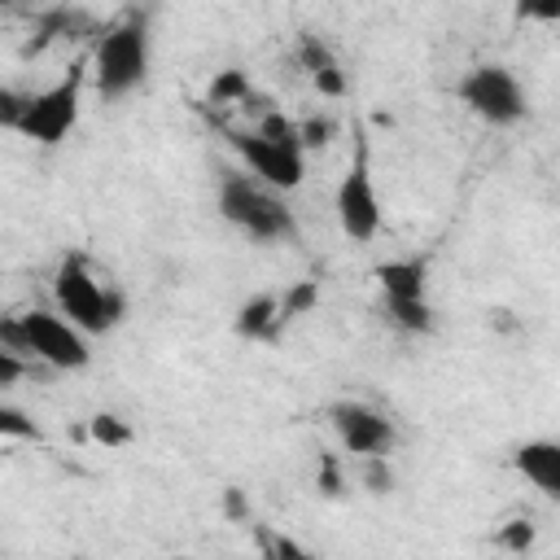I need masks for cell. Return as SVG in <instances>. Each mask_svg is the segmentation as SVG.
Instances as JSON below:
<instances>
[{"instance_id":"1","label":"cell","mask_w":560,"mask_h":560,"mask_svg":"<svg viewBox=\"0 0 560 560\" xmlns=\"http://www.w3.org/2000/svg\"><path fill=\"white\" fill-rule=\"evenodd\" d=\"M214 206L223 214V223H232L241 236L258 241V245H276V241H298V214L289 210L284 192L262 184L254 171L245 166H219V192Z\"/></svg>"},{"instance_id":"2","label":"cell","mask_w":560,"mask_h":560,"mask_svg":"<svg viewBox=\"0 0 560 560\" xmlns=\"http://www.w3.org/2000/svg\"><path fill=\"white\" fill-rule=\"evenodd\" d=\"M0 346L35 359L48 372H83L92 363L88 332L74 319H66L61 311H44V306H31L22 315H4L0 319Z\"/></svg>"},{"instance_id":"3","label":"cell","mask_w":560,"mask_h":560,"mask_svg":"<svg viewBox=\"0 0 560 560\" xmlns=\"http://www.w3.org/2000/svg\"><path fill=\"white\" fill-rule=\"evenodd\" d=\"M92 92L114 105L122 96H131L136 88H144L149 79V66H153V31H149V18L144 13H131L114 26H105L96 35V48H92Z\"/></svg>"},{"instance_id":"4","label":"cell","mask_w":560,"mask_h":560,"mask_svg":"<svg viewBox=\"0 0 560 560\" xmlns=\"http://www.w3.org/2000/svg\"><path fill=\"white\" fill-rule=\"evenodd\" d=\"M52 302L66 319H74L88 337H105L122 324L127 298L118 284H101L83 254H66L52 271Z\"/></svg>"},{"instance_id":"5","label":"cell","mask_w":560,"mask_h":560,"mask_svg":"<svg viewBox=\"0 0 560 560\" xmlns=\"http://www.w3.org/2000/svg\"><path fill=\"white\" fill-rule=\"evenodd\" d=\"M88 70H92V61H74L57 83H48L39 92H26L13 131L22 140H31V144L57 149L74 131V122H79V96H83Z\"/></svg>"},{"instance_id":"6","label":"cell","mask_w":560,"mask_h":560,"mask_svg":"<svg viewBox=\"0 0 560 560\" xmlns=\"http://www.w3.org/2000/svg\"><path fill=\"white\" fill-rule=\"evenodd\" d=\"M455 96L486 127H516V122L529 118V92H525V83L516 79L512 66H499V61L468 66L459 74V83H455Z\"/></svg>"},{"instance_id":"7","label":"cell","mask_w":560,"mask_h":560,"mask_svg":"<svg viewBox=\"0 0 560 560\" xmlns=\"http://www.w3.org/2000/svg\"><path fill=\"white\" fill-rule=\"evenodd\" d=\"M372 280L381 289L385 319L398 332H411V337L433 332L438 315L429 306V262L424 258H389L372 271Z\"/></svg>"},{"instance_id":"8","label":"cell","mask_w":560,"mask_h":560,"mask_svg":"<svg viewBox=\"0 0 560 560\" xmlns=\"http://www.w3.org/2000/svg\"><path fill=\"white\" fill-rule=\"evenodd\" d=\"M223 140L232 144V153L241 158L245 171H254L262 184H271V188H280V192H293V188L306 179V149H302V144L271 140V136H262L258 127L223 131Z\"/></svg>"},{"instance_id":"9","label":"cell","mask_w":560,"mask_h":560,"mask_svg":"<svg viewBox=\"0 0 560 560\" xmlns=\"http://www.w3.org/2000/svg\"><path fill=\"white\" fill-rule=\"evenodd\" d=\"M332 210H337L341 236H350L354 245L376 241V232H381V197H376V184H372V166H368V144L363 140L354 144V158L341 171Z\"/></svg>"},{"instance_id":"10","label":"cell","mask_w":560,"mask_h":560,"mask_svg":"<svg viewBox=\"0 0 560 560\" xmlns=\"http://www.w3.org/2000/svg\"><path fill=\"white\" fill-rule=\"evenodd\" d=\"M328 424L341 442L346 455L363 459V455H389L398 446V429L385 411H376L372 402H359V398H337L328 407Z\"/></svg>"},{"instance_id":"11","label":"cell","mask_w":560,"mask_h":560,"mask_svg":"<svg viewBox=\"0 0 560 560\" xmlns=\"http://www.w3.org/2000/svg\"><path fill=\"white\" fill-rule=\"evenodd\" d=\"M298 66L306 70V79L315 83L319 96L341 101V96L350 92V79H346V70H341L337 52H332L328 39H319L315 31H302V35H298Z\"/></svg>"},{"instance_id":"12","label":"cell","mask_w":560,"mask_h":560,"mask_svg":"<svg viewBox=\"0 0 560 560\" xmlns=\"http://www.w3.org/2000/svg\"><path fill=\"white\" fill-rule=\"evenodd\" d=\"M512 468L534 486L542 490L547 499L560 503V438H529L512 451Z\"/></svg>"},{"instance_id":"13","label":"cell","mask_w":560,"mask_h":560,"mask_svg":"<svg viewBox=\"0 0 560 560\" xmlns=\"http://www.w3.org/2000/svg\"><path fill=\"white\" fill-rule=\"evenodd\" d=\"M280 293H254L236 306V319H232V332L245 337V341H271L280 332Z\"/></svg>"},{"instance_id":"14","label":"cell","mask_w":560,"mask_h":560,"mask_svg":"<svg viewBox=\"0 0 560 560\" xmlns=\"http://www.w3.org/2000/svg\"><path fill=\"white\" fill-rule=\"evenodd\" d=\"M249 92H254V83H249V74L241 66H228V70H219L210 79V101L214 105H236L241 109L249 101Z\"/></svg>"},{"instance_id":"15","label":"cell","mask_w":560,"mask_h":560,"mask_svg":"<svg viewBox=\"0 0 560 560\" xmlns=\"http://www.w3.org/2000/svg\"><path fill=\"white\" fill-rule=\"evenodd\" d=\"M88 438L101 442V446H127L136 433H131V424H127L122 416H114V411H96V416L88 420Z\"/></svg>"},{"instance_id":"16","label":"cell","mask_w":560,"mask_h":560,"mask_svg":"<svg viewBox=\"0 0 560 560\" xmlns=\"http://www.w3.org/2000/svg\"><path fill=\"white\" fill-rule=\"evenodd\" d=\"M315 302H319V284H315V280H298V284H289V289L280 293V324L306 315Z\"/></svg>"},{"instance_id":"17","label":"cell","mask_w":560,"mask_h":560,"mask_svg":"<svg viewBox=\"0 0 560 560\" xmlns=\"http://www.w3.org/2000/svg\"><path fill=\"white\" fill-rule=\"evenodd\" d=\"M359 481L368 494H394V468L389 455H363L359 459Z\"/></svg>"},{"instance_id":"18","label":"cell","mask_w":560,"mask_h":560,"mask_svg":"<svg viewBox=\"0 0 560 560\" xmlns=\"http://www.w3.org/2000/svg\"><path fill=\"white\" fill-rule=\"evenodd\" d=\"M319 472H315V490L324 494V499H337L341 490H346V477H341V464H337V455L332 451H319Z\"/></svg>"},{"instance_id":"19","label":"cell","mask_w":560,"mask_h":560,"mask_svg":"<svg viewBox=\"0 0 560 560\" xmlns=\"http://www.w3.org/2000/svg\"><path fill=\"white\" fill-rule=\"evenodd\" d=\"M258 551L262 556H271V560H306V547L302 542H293V538H284V534H271V529H262L258 525Z\"/></svg>"},{"instance_id":"20","label":"cell","mask_w":560,"mask_h":560,"mask_svg":"<svg viewBox=\"0 0 560 560\" xmlns=\"http://www.w3.org/2000/svg\"><path fill=\"white\" fill-rule=\"evenodd\" d=\"M298 131H302V144L306 149H324L337 136V122L328 114H311V118H298Z\"/></svg>"},{"instance_id":"21","label":"cell","mask_w":560,"mask_h":560,"mask_svg":"<svg viewBox=\"0 0 560 560\" xmlns=\"http://www.w3.org/2000/svg\"><path fill=\"white\" fill-rule=\"evenodd\" d=\"M0 433H4V438H26V442H39L35 420H26V411H18L13 402H0Z\"/></svg>"},{"instance_id":"22","label":"cell","mask_w":560,"mask_h":560,"mask_svg":"<svg viewBox=\"0 0 560 560\" xmlns=\"http://www.w3.org/2000/svg\"><path fill=\"white\" fill-rule=\"evenodd\" d=\"M512 13L521 22H560V0H512Z\"/></svg>"},{"instance_id":"23","label":"cell","mask_w":560,"mask_h":560,"mask_svg":"<svg viewBox=\"0 0 560 560\" xmlns=\"http://www.w3.org/2000/svg\"><path fill=\"white\" fill-rule=\"evenodd\" d=\"M494 542L508 547V551H525V547H534V525H529V521H508V525L494 534Z\"/></svg>"},{"instance_id":"24","label":"cell","mask_w":560,"mask_h":560,"mask_svg":"<svg viewBox=\"0 0 560 560\" xmlns=\"http://www.w3.org/2000/svg\"><path fill=\"white\" fill-rule=\"evenodd\" d=\"M223 516H228V521H236V525H245V521H249V499H245V490H241V486H228V490H223Z\"/></svg>"}]
</instances>
